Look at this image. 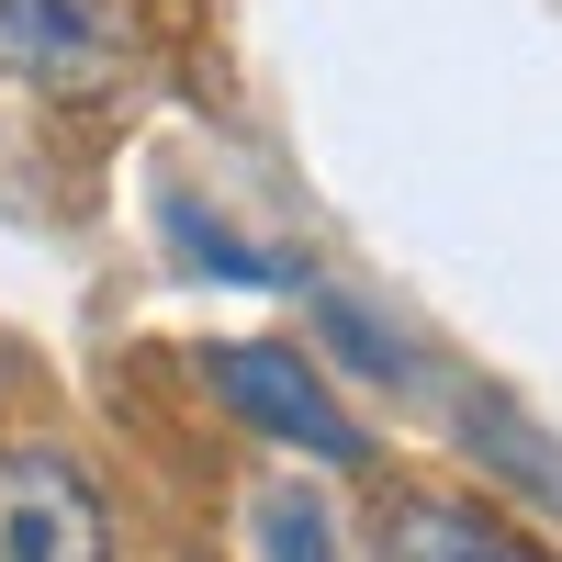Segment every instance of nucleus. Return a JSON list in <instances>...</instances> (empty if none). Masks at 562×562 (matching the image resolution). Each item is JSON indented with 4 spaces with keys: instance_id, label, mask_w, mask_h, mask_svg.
Returning a JSON list of instances; mask_svg holds the SVG:
<instances>
[{
    "instance_id": "1",
    "label": "nucleus",
    "mask_w": 562,
    "mask_h": 562,
    "mask_svg": "<svg viewBox=\"0 0 562 562\" xmlns=\"http://www.w3.org/2000/svg\"><path fill=\"white\" fill-rule=\"evenodd\" d=\"M0 562H113V506L57 439H0Z\"/></svg>"
},
{
    "instance_id": "2",
    "label": "nucleus",
    "mask_w": 562,
    "mask_h": 562,
    "mask_svg": "<svg viewBox=\"0 0 562 562\" xmlns=\"http://www.w3.org/2000/svg\"><path fill=\"white\" fill-rule=\"evenodd\" d=\"M214 394L237 405L259 439L315 450V461H338V473L371 450V439H360V416L326 394V371H315L304 349H281V338H225V349H214Z\"/></svg>"
},
{
    "instance_id": "3",
    "label": "nucleus",
    "mask_w": 562,
    "mask_h": 562,
    "mask_svg": "<svg viewBox=\"0 0 562 562\" xmlns=\"http://www.w3.org/2000/svg\"><path fill=\"white\" fill-rule=\"evenodd\" d=\"M124 68V12L113 0H0V79L90 102Z\"/></svg>"
},
{
    "instance_id": "4",
    "label": "nucleus",
    "mask_w": 562,
    "mask_h": 562,
    "mask_svg": "<svg viewBox=\"0 0 562 562\" xmlns=\"http://www.w3.org/2000/svg\"><path fill=\"white\" fill-rule=\"evenodd\" d=\"M383 562H551L461 495H383Z\"/></svg>"
},
{
    "instance_id": "5",
    "label": "nucleus",
    "mask_w": 562,
    "mask_h": 562,
    "mask_svg": "<svg viewBox=\"0 0 562 562\" xmlns=\"http://www.w3.org/2000/svg\"><path fill=\"white\" fill-rule=\"evenodd\" d=\"M461 439H473L506 484H529L540 506H562V450H551V428H529V416L506 405V394H484V383L461 394Z\"/></svg>"
},
{
    "instance_id": "6",
    "label": "nucleus",
    "mask_w": 562,
    "mask_h": 562,
    "mask_svg": "<svg viewBox=\"0 0 562 562\" xmlns=\"http://www.w3.org/2000/svg\"><path fill=\"white\" fill-rule=\"evenodd\" d=\"M248 540H259V562H349L315 484H259L248 495Z\"/></svg>"
},
{
    "instance_id": "7",
    "label": "nucleus",
    "mask_w": 562,
    "mask_h": 562,
    "mask_svg": "<svg viewBox=\"0 0 562 562\" xmlns=\"http://www.w3.org/2000/svg\"><path fill=\"white\" fill-rule=\"evenodd\" d=\"M169 237L192 248V259H203L214 281H304V259H281V248H248L237 225H214L203 203H169Z\"/></svg>"
},
{
    "instance_id": "8",
    "label": "nucleus",
    "mask_w": 562,
    "mask_h": 562,
    "mask_svg": "<svg viewBox=\"0 0 562 562\" xmlns=\"http://www.w3.org/2000/svg\"><path fill=\"white\" fill-rule=\"evenodd\" d=\"M315 315H326V338H338V349H360V371H371V383H405V338H383V326H371L349 293H326Z\"/></svg>"
}]
</instances>
